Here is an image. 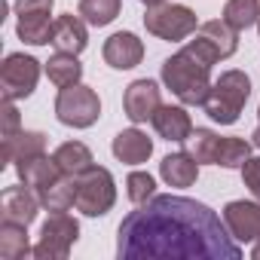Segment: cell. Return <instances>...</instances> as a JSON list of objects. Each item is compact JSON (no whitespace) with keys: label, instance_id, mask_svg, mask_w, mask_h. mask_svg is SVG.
<instances>
[{"label":"cell","instance_id":"1","mask_svg":"<svg viewBox=\"0 0 260 260\" xmlns=\"http://www.w3.org/2000/svg\"><path fill=\"white\" fill-rule=\"evenodd\" d=\"M119 260H239L242 248L205 202L156 193L116 230Z\"/></svg>","mask_w":260,"mask_h":260},{"label":"cell","instance_id":"2","mask_svg":"<svg viewBox=\"0 0 260 260\" xmlns=\"http://www.w3.org/2000/svg\"><path fill=\"white\" fill-rule=\"evenodd\" d=\"M162 83L184 107H202L211 92V64L199 61L187 46L162 61Z\"/></svg>","mask_w":260,"mask_h":260},{"label":"cell","instance_id":"3","mask_svg":"<svg viewBox=\"0 0 260 260\" xmlns=\"http://www.w3.org/2000/svg\"><path fill=\"white\" fill-rule=\"evenodd\" d=\"M251 98V77L245 71H223L214 83H211V92L202 104V110L220 122V125H233L239 122L245 104Z\"/></svg>","mask_w":260,"mask_h":260},{"label":"cell","instance_id":"4","mask_svg":"<svg viewBox=\"0 0 260 260\" xmlns=\"http://www.w3.org/2000/svg\"><path fill=\"white\" fill-rule=\"evenodd\" d=\"M116 205V181L104 166H89L77 175V202L74 208L86 217H104Z\"/></svg>","mask_w":260,"mask_h":260},{"label":"cell","instance_id":"5","mask_svg":"<svg viewBox=\"0 0 260 260\" xmlns=\"http://www.w3.org/2000/svg\"><path fill=\"white\" fill-rule=\"evenodd\" d=\"M144 28H147V34H153V37H159V40L178 43V40H187V37L196 34L199 19H196V13H193L190 7H184V4H169V0H162V4L147 7Z\"/></svg>","mask_w":260,"mask_h":260},{"label":"cell","instance_id":"6","mask_svg":"<svg viewBox=\"0 0 260 260\" xmlns=\"http://www.w3.org/2000/svg\"><path fill=\"white\" fill-rule=\"evenodd\" d=\"M55 116L61 125H71V128H89L98 122L101 116V98L92 86L86 83H74V86H64L58 89V98H55Z\"/></svg>","mask_w":260,"mask_h":260},{"label":"cell","instance_id":"7","mask_svg":"<svg viewBox=\"0 0 260 260\" xmlns=\"http://www.w3.org/2000/svg\"><path fill=\"white\" fill-rule=\"evenodd\" d=\"M187 49H190L199 61H205V64L214 68L217 61L236 55V49H239V31L230 28L223 19L202 22V25L196 28V34H193V40H187Z\"/></svg>","mask_w":260,"mask_h":260},{"label":"cell","instance_id":"8","mask_svg":"<svg viewBox=\"0 0 260 260\" xmlns=\"http://www.w3.org/2000/svg\"><path fill=\"white\" fill-rule=\"evenodd\" d=\"M80 239V223L77 217H71L68 211H49V217L40 226V242L34 245L37 260H64L71 254V248Z\"/></svg>","mask_w":260,"mask_h":260},{"label":"cell","instance_id":"9","mask_svg":"<svg viewBox=\"0 0 260 260\" xmlns=\"http://www.w3.org/2000/svg\"><path fill=\"white\" fill-rule=\"evenodd\" d=\"M46 68L34 58V55H25V52H10L0 64V86H4V98L7 101H19V98H28L34 95L37 83H40V74Z\"/></svg>","mask_w":260,"mask_h":260},{"label":"cell","instance_id":"10","mask_svg":"<svg viewBox=\"0 0 260 260\" xmlns=\"http://www.w3.org/2000/svg\"><path fill=\"white\" fill-rule=\"evenodd\" d=\"M220 217L239 245H254L260 239V199H233L223 205Z\"/></svg>","mask_w":260,"mask_h":260},{"label":"cell","instance_id":"11","mask_svg":"<svg viewBox=\"0 0 260 260\" xmlns=\"http://www.w3.org/2000/svg\"><path fill=\"white\" fill-rule=\"evenodd\" d=\"M162 104V98H159V86H156V80H135V83H128L125 86V95H122V110H125V116L132 119L135 125L138 122H147L153 113H156V107Z\"/></svg>","mask_w":260,"mask_h":260},{"label":"cell","instance_id":"12","mask_svg":"<svg viewBox=\"0 0 260 260\" xmlns=\"http://www.w3.org/2000/svg\"><path fill=\"white\" fill-rule=\"evenodd\" d=\"M104 61L113 68V71H132L141 64L144 58V43L138 40V34L132 31H116L104 40V49H101Z\"/></svg>","mask_w":260,"mask_h":260},{"label":"cell","instance_id":"13","mask_svg":"<svg viewBox=\"0 0 260 260\" xmlns=\"http://www.w3.org/2000/svg\"><path fill=\"white\" fill-rule=\"evenodd\" d=\"M40 208H43V205H40V196H37L28 184H22V187H7L4 196H0V217H4V220H13V223L31 226V223L37 220Z\"/></svg>","mask_w":260,"mask_h":260},{"label":"cell","instance_id":"14","mask_svg":"<svg viewBox=\"0 0 260 260\" xmlns=\"http://www.w3.org/2000/svg\"><path fill=\"white\" fill-rule=\"evenodd\" d=\"M156 135L169 144H184L193 132V119L190 113L184 110V104H159L156 113L150 116Z\"/></svg>","mask_w":260,"mask_h":260},{"label":"cell","instance_id":"15","mask_svg":"<svg viewBox=\"0 0 260 260\" xmlns=\"http://www.w3.org/2000/svg\"><path fill=\"white\" fill-rule=\"evenodd\" d=\"M52 46L55 52H71V55H80L86 46H89V31H86V19L77 13H64L55 19V28H52Z\"/></svg>","mask_w":260,"mask_h":260},{"label":"cell","instance_id":"16","mask_svg":"<svg viewBox=\"0 0 260 260\" xmlns=\"http://www.w3.org/2000/svg\"><path fill=\"white\" fill-rule=\"evenodd\" d=\"M110 150H113V156H116L119 162H125V166H141V162L150 159L153 141L141 132L138 125H132V128H122V132L113 138Z\"/></svg>","mask_w":260,"mask_h":260},{"label":"cell","instance_id":"17","mask_svg":"<svg viewBox=\"0 0 260 260\" xmlns=\"http://www.w3.org/2000/svg\"><path fill=\"white\" fill-rule=\"evenodd\" d=\"M16 172H19V181H22V184H28L34 193H43L49 184H55V181L64 175V172L58 169L55 156H46V153H40V156H34V159L19 162V166H16Z\"/></svg>","mask_w":260,"mask_h":260},{"label":"cell","instance_id":"18","mask_svg":"<svg viewBox=\"0 0 260 260\" xmlns=\"http://www.w3.org/2000/svg\"><path fill=\"white\" fill-rule=\"evenodd\" d=\"M159 178H162L169 187H178V190L193 187V184L199 181V162H196L187 150L169 153V156H162V162H159Z\"/></svg>","mask_w":260,"mask_h":260},{"label":"cell","instance_id":"19","mask_svg":"<svg viewBox=\"0 0 260 260\" xmlns=\"http://www.w3.org/2000/svg\"><path fill=\"white\" fill-rule=\"evenodd\" d=\"M46 153V135L43 132H28V128H22V132L4 138V166L7 162H25V159H34Z\"/></svg>","mask_w":260,"mask_h":260},{"label":"cell","instance_id":"20","mask_svg":"<svg viewBox=\"0 0 260 260\" xmlns=\"http://www.w3.org/2000/svg\"><path fill=\"white\" fill-rule=\"evenodd\" d=\"M28 254H34V248L28 242V226L4 220L0 223V257L4 260H25Z\"/></svg>","mask_w":260,"mask_h":260},{"label":"cell","instance_id":"21","mask_svg":"<svg viewBox=\"0 0 260 260\" xmlns=\"http://www.w3.org/2000/svg\"><path fill=\"white\" fill-rule=\"evenodd\" d=\"M52 28H55V22L49 19V13H34V16H19L16 34L28 46H46V43H52Z\"/></svg>","mask_w":260,"mask_h":260},{"label":"cell","instance_id":"22","mask_svg":"<svg viewBox=\"0 0 260 260\" xmlns=\"http://www.w3.org/2000/svg\"><path fill=\"white\" fill-rule=\"evenodd\" d=\"M55 162H58V169L64 172V175H83L89 166H95V159H92V150L83 144V141H64V144H58L55 147Z\"/></svg>","mask_w":260,"mask_h":260},{"label":"cell","instance_id":"23","mask_svg":"<svg viewBox=\"0 0 260 260\" xmlns=\"http://www.w3.org/2000/svg\"><path fill=\"white\" fill-rule=\"evenodd\" d=\"M40 196V205L46 211H71L77 202V178L74 175H61L55 184H49Z\"/></svg>","mask_w":260,"mask_h":260},{"label":"cell","instance_id":"24","mask_svg":"<svg viewBox=\"0 0 260 260\" xmlns=\"http://www.w3.org/2000/svg\"><path fill=\"white\" fill-rule=\"evenodd\" d=\"M43 68H46L49 83H55L58 89L74 86V83H80V80H83V64H80V58H77V55H71V52H55Z\"/></svg>","mask_w":260,"mask_h":260},{"label":"cell","instance_id":"25","mask_svg":"<svg viewBox=\"0 0 260 260\" xmlns=\"http://www.w3.org/2000/svg\"><path fill=\"white\" fill-rule=\"evenodd\" d=\"M184 144H187V153H190L199 166H214L217 147H220V135L211 132V128H193L190 138H187Z\"/></svg>","mask_w":260,"mask_h":260},{"label":"cell","instance_id":"26","mask_svg":"<svg viewBox=\"0 0 260 260\" xmlns=\"http://www.w3.org/2000/svg\"><path fill=\"white\" fill-rule=\"evenodd\" d=\"M77 13L86 19L92 28H107L119 13H122V0H80Z\"/></svg>","mask_w":260,"mask_h":260},{"label":"cell","instance_id":"27","mask_svg":"<svg viewBox=\"0 0 260 260\" xmlns=\"http://www.w3.org/2000/svg\"><path fill=\"white\" fill-rule=\"evenodd\" d=\"M257 19H260V0H226L223 4V22L236 31L257 25Z\"/></svg>","mask_w":260,"mask_h":260},{"label":"cell","instance_id":"28","mask_svg":"<svg viewBox=\"0 0 260 260\" xmlns=\"http://www.w3.org/2000/svg\"><path fill=\"white\" fill-rule=\"evenodd\" d=\"M251 147L254 144L245 141V138H220L214 166H220V169H242L251 159Z\"/></svg>","mask_w":260,"mask_h":260},{"label":"cell","instance_id":"29","mask_svg":"<svg viewBox=\"0 0 260 260\" xmlns=\"http://www.w3.org/2000/svg\"><path fill=\"white\" fill-rule=\"evenodd\" d=\"M125 196L132 205H144L150 196H156V181L150 172H132L125 178Z\"/></svg>","mask_w":260,"mask_h":260},{"label":"cell","instance_id":"30","mask_svg":"<svg viewBox=\"0 0 260 260\" xmlns=\"http://www.w3.org/2000/svg\"><path fill=\"white\" fill-rule=\"evenodd\" d=\"M239 172H242V184L251 190V196L260 199V156H251Z\"/></svg>","mask_w":260,"mask_h":260},{"label":"cell","instance_id":"31","mask_svg":"<svg viewBox=\"0 0 260 260\" xmlns=\"http://www.w3.org/2000/svg\"><path fill=\"white\" fill-rule=\"evenodd\" d=\"M16 132H22V116L16 110V101H7L4 98V138H10Z\"/></svg>","mask_w":260,"mask_h":260},{"label":"cell","instance_id":"32","mask_svg":"<svg viewBox=\"0 0 260 260\" xmlns=\"http://www.w3.org/2000/svg\"><path fill=\"white\" fill-rule=\"evenodd\" d=\"M55 0H16V16H34V13H52Z\"/></svg>","mask_w":260,"mask_h":260},{"label":"cell","instance_id":"33","mask_svg":"<svg viewBox=\"0 0 260 260\" xmlns=\"http://www.w3.org/2000/svg\"><path fill=\"white\" fill-rule=\"evenodd\" d=\"M251 144H254V147H260V125H257L254 132H251Z\"/></svg>","mask_w":260,"mask_h":260},{"label":"cell","instance_id":"34","mask_svg":"<svg viewBox=\"0 0 260 260\" xmlns=\"http://www.w3.org/2000/svg\"><path fill=\"white\" fill-rule=\"evenodd\" d=\"M251 257H254V260H260V239L254 242V248H251Z\"/></svg>","mask_w":260,"mask_h":260},{"label":"cell","instance_id":"35","mask_svg":"<svg viewBox=\"0 0 260 260\" xmlns=\"http://www.w3.org/2000/svg\"><path fill=\"white\" fill-rule=\"evenodd\" d=\"M141 4L144 7H153V4H162V0H141Z\"/></svg>","mask_w":260,"mask_h":260},{"label":"cell","instance_id":"36","mask_svg":"<svg viewBox=\"0 0 260 260\" xmlns=\"http://www.w3.org/2000/svg\"><path fill=\"white\" fill-rule=\"evenodd\" d=\"M257 34H260V19H257Z\"/></svg>","mask_w":260,"mask_h":260},{"label":"cell","instance_id":"37","mask_svg":"<svg viewBox=\"0 0 260 260\" xmlns=\"http://www.w3.org/2000/svg\"><path fill=\"white\" fill-rule=\"evenodd\" d=\"M257 116H260V107H257Z\"/></svg>","mask_w":260,"mask_h":260}]
</instances>
